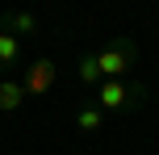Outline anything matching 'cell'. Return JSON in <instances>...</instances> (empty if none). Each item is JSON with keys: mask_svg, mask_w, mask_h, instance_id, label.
<instances>
[{"mask_svg": "<svg viewBox=\"0 0 159 155\" xmlns=\"http://www.w3.org/2000/svg\"><path fill=\"white\" fill-rule=\"evenodd\" d=\"M25 101H30V97H25L21 80H13V75H0V113H17Z\"/></svg>", "mask_w": 159, "mask_h": 155, "instance_id": "5", "label": "cell"}, {"mask_svg": "<svg viewBox=\"0 0 159 155\" xmlns=\"http://www.w3.org/2000/svg\"><path fill=\"white\" fill-rule=\"evenodd\" d=\"M101 126H105V109L96 101H80L75 105V130L80 134H96Z\"/></svg>", "mask_w": 159, "mask_h": 155, "instance_id": "4", "label": "cell"}, {"mask_svg": "<svg viewBox=\"0 0 159 155\" xmlns=\"http://www.w3.org/2000/svg\"><path fill=\"white\" fill-rule=\"evenodd\" d=\"M134 63H138V46H134V38H113L109 46L96 50L101 80H134Z\"/></svg>", "mask_w": 159, "mask_h": 155, "instance_id": "2", "label": "cell"}, {"mask_svg": "<svg viewBox=\"0 0 159 155\" xmlns=\"http://www.w3.org/2000/svg\"><path fill=\"white\" fill-rule=\"evenodd\" d=\"M75 75H80V84H88V88H101V67H96V55H80Z\"/></svg>", "mask_w": 159, "mask_h": 155, "instance_id": "8", "label": "cell"}, {"mask_svg": "<svg viewBox=\"0 0 159 155\" xmlns=\"http://www.w3.org/2000/svg\"><path fill=\"white\" fill-rule=\"evenodd\" d=\"M96 105L105 113H138L147 105V84L143 80H101L96 88Z\"/></svg>", "mask_w": 159, "mask_h": 155, "instance_id": "1", "label": "cell"}, {"mask_svg": "<svg viewBox=\"0 0 159 155\" xmlns=\"http://www.w3.org/2000/svg\"><path fill=\"white\" fill-rule=\"evenodd\" d=\"M0 30L13 34V38H21V34H38V17H34V13H21V8H8V13L0 17Z\"/></svg>", "mask_w": 159, "mask_h": 155, "instance_id": "6", "label": "cell"}, {"mask_svg": "<svg viewBox=\"0 0 159 155\" xmlns=\"http://www.w3.org/2000/svg\"><path fill=\"white\" fill-rule=\"evenodd\" d=\"M55 84H59V67L50 63V59H34V63L21 71V88H25V97H34V101L46 97Z\"/></svg>", "mask_w": 159, "mask_h": 155, "instance_id": "3", "label": "cell"}, {"mask_svg": "<svg viewBox=\"0 0 159 155\" xmlns=\"http://www.w3.org/2000/svg\"><path fill=\"white\" fill-rule=\"evenodd\" d=\"M21 59H25V42L0 30V75H4V71H13Z\"/></svg>", "mask_w": 159, "mask_h": 155, "instance_id": "7", "label": "cell"}]
</instances>
